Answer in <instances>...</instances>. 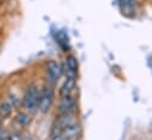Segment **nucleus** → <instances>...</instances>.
Masks as SVG:
<instances>
[{
    "label": "nucleus",
    "instance_id": "nucleus-1",
    "mask_svg": "<svg viewBox=\"0 0 152 140\" xmlns=\"http://www.w3.org/2000/svg\"><path fill=\"white\" fill-rule=\"evenodd\" d=\"M42 88L37 83H30L25 89V93L21 97V108L28 114L33 115L39 109Z\"/></svg>",
    "mask_w": 152,
    "mask_h": 140
},
{
    "label": "nucleus",
    "instance_id": "nucleus-2",
    "mask_svg": "<svg viewBox=\"0 0 152 140\" xmlns=\"http://www.w3.org/2000/svg\"><path fill=\"white\" fill-rule=\"evenodd\" d=\"M55 103V88L49 83L42 87L40 91V101L38 112L42 114H48Z\"/></svg>",
    "mask_w": 152,
    "mask_h": 140
},
{
    "label": "nucleus",
    "instance_id": "nucleus-3",
    "mask_svg": "<svg viewBox=\"0 0 152 140\" xmlns=\"http://www.w3.org/2000/svg\"><path fill=\"white\" fill-rule=\"evenodd\" d=\"M45 72H46V79H48V83L55 88V85H56L57 82L59 81L61 76L63 75L62 65H61L57 61H55V59H50V61L46 62V65H45Z\"/></svg>",
    "mask_w": 152,
    "mask_h": 140
},
{
    "label": "nucleus",
    "instance_id": "nucleus-4",
    "mask_svg": "<svg viewBox=\"0 0 152 140\" xmlns=\"http://www.w3.org/2000/svg\"><path fill=\"white\" fill-rule=\"evenodd\" d=\"M76 109H77V103L72 95L62 97L59 100L58 109H57L58 115H74L76 113Z\"/></svg>",
    "mask_w": 152,
    "mask_h": 140
},
{
    "label": "nucleus",
    "instance_id": "nucleus-5",
    "mask_svg": "<svg viewBox=\"0 0 152 140\" xmlns=\"http://www.w3.org/2000/svg\"><path fill=\"white\" fill-rule=\"evenodd\" d=\"M62 70H63V74H65V77L77 78V74H78V61H77L76 56L68 55L65 57L64 64L62 65Z\"/></svg>",
    "mask_w": 152,
    "mask_h": 140
},
{
    "label": "nucleus",
    "instance_id": "nucleus-6",
    "mask_svg": "<svg viewBox=\"0 0 152 140\" xmlns=\"http://www.w3.org/2000/svg\"><path fill=\"white\" fill-rule=\"evenodd\" d=\"M81 133H82V128H81V125L76 121H72L70 122L69 125H66L62 132L63 136L68 140H76L81 136Z\"/></svg>",
    "mask_w": 152,
    "mask_h": 140
},
{
    "label": "nucleus",
    "instance_id": "nucleus-7",
    "mask_svg": "<svg viewBox=\"0 0 152 140\" xmlns=\"http://www.w3.org/2000/svg\"><path fill=\"white\" fill-rule=\"evenodd\" d=\"M76 88V78L72 77H65V79L63 81V83L61 84L59 89H58V95L59 97H66V96H71L74 90Z\"/></svg>",
    "mask_w": 152,
    "mask_h": 140
},
{
    "label": "nucleus",
    "instance_id": "nucleus-8",
    "mask_svg": "<svg viewBox=\"0 0 152 140\" xmlns=\"http://www.w3.org/2000/svg\"><path fill=\"white\" fill-rule=\"evenodd\" d=\"M32 120H33L32 115L28 114V113L25 112V110L18 112V113L14 115V122H15V125H17L19 128H21V129L28 128V127L31 126V123H32Z\"/></svg>",
    "mask_w": 152,
    "mask_h": 140
},
{
    "label": "nucleus",
    "instance_id": "nucleus-9",
    "mask_svg": "<svg viewBox=\"0 0 152 140\" xmlns=\"http://www.w3.org/2000/svg\"><path fill=\"white\" fill-rule=\"evenodd\" d=\"M14 110H15V108L8 98L1 101L0 102V120L2 121V120H6V119L11 117Z\"/></svg>",
    "mask_w": 152,
    "mask_h": 140
},
{
    "label": "nucleus",
    "instance_id": "nucleus-10",
    "mask_svg": "<svg viewBox=\"0 0 152 140\" xmlns=\"http://www.w3.org/2000/svg\"><path fill=\"white\" fill-rule=\"evenodd\" d=\"M63 139H64L63 134H57V135H52L50 140H63Z\"/></svg>",
    "mask_w": 152,
    "mask_h": 140
},
{
    "label": "nucleus",
    "instance_id": "nucleus-11",
    "mask_svg": "<svg viewBox=\"0 0 152 140\" xmlns=\"http://www.w3.org/2000/svg\"><path fill=\"white\" fill-rule=\"evenodd\" d=\"M23 140H33V139H32V138H31V136H30V138H27V136H26V138H24V139H23Z\"/></svg>",
    "mask_w": 152,
    "mask_h": 140
},
{
    "label": "nucleus",
    "instance_id": "nucleus-12",
    "mask_svg": "<svg viewBox=\"0 0 152 140\" xmlns=\"http://www.w3.org/2000/svg\"><path fill=\"white\" fill-rule=\"evenodd\" d=\"M2 131V126H1V120H0V132Z\"/></svg>",
    "mask_w": 152,
    "mask_h": 140
},
{
    "label": "nucleus",
    "instance_id": "nucleus-13",
    "mask_svg": "<svg viewBox=\"0 0 152 140\" xmlns=\"http://www.w3.org/2000/svg\"><path fill=\"white\" fill-rule=\"evenodd\" d=\"M63 140H68V139H65V138H64V139H63Z\"/></svg>",
    "mask_w": 152,
    "mask_h": 140
}]
</instances>
